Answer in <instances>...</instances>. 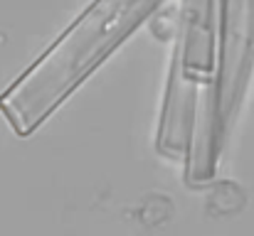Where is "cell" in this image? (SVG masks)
Instances as JSON below:
<instances>
[{
	"label": "cell",
	"mask_w": 254,
	"mask_h": 236,
	"mask_svg": "<svg viewBox=\"0 0 254 236\" xmlns=\"http://www.w3.org/2000/svg\"><path fill=\"white\" fill-rule=\"evenodd\" d=\"M166 0H91L77 20L0 94V113L30 138Z\"/></svg>",
	"instance_id": "1"
},
{
	"label": "cell",
	"mask_w": 254,
	"mask_h": 236,
	"mask_svg": "<svg viewBox=\"0 0 254 236\" xmlns=\"http://www.w3.org/2000/svg\"><path fill=\"white\" fill-rule=\"evenodd\" d=\"M215 84L217 0H183L156 150L170 160H188L192 182L212 180L222 150L215 133Z\"/></svg>",
	"instance_id": "2"
},
{
	"label": "cell",
	"mask_w": 254,
	"mask_h": 236,
	"mask_svg": "<svg viewBox=\"0 0 254 236\" xmlns=\"http://www.w3.org/2000/svg\"><path fill=\"white\" fill-rule=\"evenodd\" d=\"M254 67V0H217L215 133L222 148Z\"/></svg>",
	"instance_id": "3"
}]
</instances>
